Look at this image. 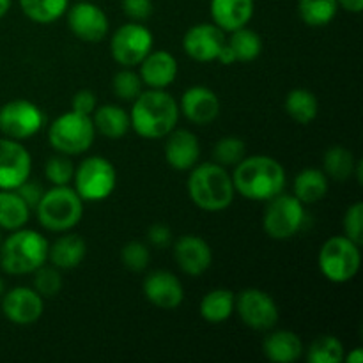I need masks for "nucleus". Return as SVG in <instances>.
Wrapping results in <instances>:
<instances>
[{"label": "nucleus", "mask_w": 363, "mask_h": 363, "mask_svg": "<svg viewBox=\"0 0 363 363\" xmlns=\"http://www.w3.org/2000/svg\"><path fill=\"white\" fill-rule=\"evenodd\" d=\"M234 190L254 202H268L286 188V169L279 160L264 155L245 156L230 174Z\"/></svg>", "instance_id": "obj_1"}, {"label": "nucleus", "mask_w": 363, "mask_h": 363, "mask_svg": "<svg viewBox=\"0 0 363 363\" xmlns=\"http://www.w3.org/2000/svg\"><path fill=\"white\" fill-rule=\"evenodd\" d=\"M179 113V103L172 94L165 89H149L133 99L130 124L138 137L160 140L176 130Z\"/></svg>", "instance_id": "obj_2"}, {"label": "nucleus", "mask_w": 363, "mask_h": 363, "mask_svg": "<svg viewBox=\"0 0 363 363\" xmlns=\"http://www.w3.org/2000/svg\"><path fill=\"white\" fill-rule=\"evenodd\" d=\"M186 190L191 202L208 213H220L230 208L236 190L230 174L218 163H201L190 169Z\"/></svg>", "instance_id": "obj_3"}, {"label": "nucleus", "mask_w": 363, "mask_h": 363, "mask_svg": "<svg viewBox=\"0 0 363 363\" xmlns=\"http://www.w3.org/2000/svg\"><path fill=\"white\" fill-rule=\"evenodd\" d=\"M50 243L34 229L11 230L0 243V268L13 277L32 275L39 266L48 262Z\"/></svg>", "instance_id": "obj_4"}, {"label": "nucleus", "mask_w": 363, "mask_h": 363, "mask_svg": "<svg viewBox=\"0 0 363 363\" xmlns=\"http://www.w3.org/2000/svg\"><path fill=\"white\" fill-rule=\"evenodd\" d=\"M39 223L50 233H67L80 223L84 216V201L73 186H53L45 190L35 206Z\"/></svg>", "instance_id": "obj_5"}, {"label": "nucleus", "mask_w": 363, "mask_h": 363, "mask_svg": "<svg viewBox=\"0 0 363 363\" xmlns=\"http://www.w3.org/2000/svg\"><path fill=\"white\" fill-rule=\"evenodd\" d=\"M94 140L96 130L91 116L69 110L66 113H60L50 124L48 142L60 155H84L92 147Z\"/></svg>", "instance_id": "obj_6"}, {"label": "nucleus", "mask_w": 363, "mask_h": 363, "mask_svg": "<svg viewBox=\"0 0 363 363\" xmlns=\"http://www.w3.org/2000/svg\"><path fill=\"white\" fill-rule=\"evenodd\" d=\"M319 269L333 284H346L358 275L362 266L360 245L346 236H333L319 250Z\"/></svg>", "instance_id": "obj_7"}, {"label": "nucleus", "mask_w": 363, "mask_h": 363, "mask_svg": "<svg viewBox=\"0 0 363 363\" xmlns=\"http://www.w3.org/2000/svg\"><path fill=\"white\" fill-rule=\"evenodd\" d=\"M73 188L84 202L106 201L117 186V172L103 156H89L74 167Z\"/></svg>", "instance_id": "obj_8"}, {"label": "nucleus", "mask_w": 363, "mask_h": 363, "mask_svg": "<svg viewBox=\"0 0 363 363\" xmlns=\"http://www.w3.org/2000/svg\"><path fill=\"white\" fill-rule=\"evenodd\" d=\"M305 225V204L294 195L279 194L269 199L262 215V229L272 240L286 241L296 236Z\"/></svg>", "instance_id": "obj_9"}, {"label": "nucleus", "mask_w": 363, "mask_h": 363, "mask_svg": "<svg viewBox=\"0 0 363 363\" xmlns=\"http://www.w3.org/2000/svg\"><path fill=\"white\" fill-rule=\"evenodd\" d=\"M155 46L152 32L142 21L124 23L110 38V52L113 60L123 67H133L144 60V57Z\"/></svg>", "instance_id": "obj_10"}, {"label": "nucleus", "mask_w": 363, "mask_h": 363, "mask_svg": "<svg viewBox=\"0 0 363 363\" xmlns=\"http://www.w3.org/2000/svg\"><path fill=\"white\" fill-rule=\"evenodd\" d=\"M45 126V113L28 99H11L0 106V133L13 140H28Z\"/></svg>", "instance_id": "obj_11"}, {"label": "nucleus", "mask_w": 363, "mask_h": 363, "mask_svg": "<svg viewBox=\"0 0 363 363\" xmlns=\"http://www.w3.org/2000/svg\"><path fill=\"white\" fill-rule=\"evenodd\" d=\"M245 326L255 330V332H269L277 326L280 318L279 305L277 301L264 293L262 289L241 291L236 298V311Z\"/></svg>", "instance_id": "obj_12"}, {"label": "nucleus", "mask_w": 363, "mask_h": 363, "mask_svg": "<svg viewBox=\"0 0 363 363\" xmlns=\"http://www.w3.org/2000/svg\"><path fill=\"white\" fill-rule=\"evenodd\" d=\"M32 156L20 140L0 138V190H16L30 179Z\"/></svg>", "instance_id": "obj_13"}, {"label": "nucleus", "mask_w": 363, "mask_h": 363, "mask_svg": "<svg viewBox=\"0 0 363 363\" xmlns=\"http://www.w3.org/2000/svg\"><path fill=\"white\" fill-rule=\"evenodd\" d=\"M67 25L69 30L80 41L99 43L108 34V16L99 6L91 0H78L74 6L67 7Z\"/></svg>", "instance_id": "obj_14"}, {"label": "nucleus", "mask_w": 363, "mask_h": 363, "mask_svg": "<svg viewBox=\"0 0 363 363\" xmlns=\"http://www.w3.org/2000/svg\"><path fill=\"white\" fill-rule=\"evenodd\" d=\"M45 312V301L34 291V287L18 286L2 294V314L13 325L28 326L41 319Z\"/></svg>", "instance_id": "obj_15"}, {"label": "nucleus", "mask_w": 363, "mask_h": 363, "mask_svg": "<svg viewBox=\"0 0 363 363\" xmlns=\"http://www.w3.org/2000/svg\"><path fill=\"white\" fill-rule=\"evenodd\" d=\"M225 41V32L215 23H199L188 28L184 34L183 50L190 59L197 62H213L218 59V53Z\"/></svg>", "instance_id": "obj_16"}, {"label": "nucleus", "mask_w": 363, "mask_h": 363, "mask_svg": "<svg viewBox=\"0 0 363 363\" xmlns=\"http://www.w3.org/2000/svg\"><path fill=\"white\" fill-rule=\"evenodd\" d=\"M174 261L186 275L201 277L211 268L213 250L204 238L184 234L174 243Z\"/></svg>", "instance_id": "obj_17"}, {"label": "nucleus", "mask_w": 363, "mask_h": 363, "mask_svg": "<svg viewBox=\"0 0 363 363\" xmlns=\"http://www.w3.org/2000/svg\"><path fill=\"white\" fill-rule=\"evenodd\" d=\"M144 296L149 303L163 311H174L184 300V287L181 280L167 269L151 272L144 280Z\"/></svg>", "instance_id": "obj_18"}, {"label": "nucleus", "mask_w": 363, "mask_h": 363, "mask_svg": "<svg viewBox=\"0 0 363 363\" xmlns=\"http://www.w3.org/2000/svg\"><path fill=\"white\" fill-rule=\"evenodd\" d=\"M220 110H222V105L216 92L204 85H194L181 96L179 112L197 126L211 124L220 116Z\"/></svg>", "instance_id": "obj_19"}, {"label": "nucleus", "mask_w": 363, "mask_h": 363, "mask_svg": "<svg viewBox=\"0 0 363 363\" xmlns=\"http://www.w3.org/2000/svg\"><path fill=\"white\" fill-rule=\"evenodd\" d=\"M201 158V142L190 130H172L165 140V160L174 170L186 172Z\"/></svg>", "instance_id": "obj_20"}, {"label": "nucleus", "mask_w": 363, "mask_h": 363, "mask_svg": "<svg viewBox=\"0 0 363 363\" xmlns=\"http://www.w3.org/2000/svg\"><path fill=\"white\" fill-rule=\"evenodd\" d=\"M138 66L142 84L149 89H167L176 82L179 73L176 57L167 50H151Z\"/></svg>", "instance_id": "obj_21"}, {"label": "nucleus", "mask_w": 363, "mask_h": 363, "mask_svg": "<svg viewBox=\"0 0 363 363\" xmlns=\"http://www.w3.org/2000/svg\"><path fill=\"white\" fill-rule=\"evenodd\" d=\"M209 11L216 27L223 32H234L250 23L255 13V0H211Z\"/></svg>", "instance_id": "obj_22"}, {"label": "nucleus", "mask_w": 363, "mask_h": 363, "mask_svg": "<svg viewBox=\"0 0 363 363\" xmlns=\"http://www.w3.org/2000/svg\"><path fill=\"white\" fill-rule=\"evenodd\" d=\"M85 255H87V243L84 238L67 230L50 245L48 261L62 272V269L78 268L84 262Z\"/></svg>", "instance_id": "obj_23"}, {"label": "nucleus", "mask_w": 363, "mask_h": 363, "mask_svg": "<svg viewBox=\"0 0 363 363\" xmlns=\"http://www.w3.org/2000/svg\"><path fill=\"white\" fill-rule=\"evenodd\" d=\"M303 342L289 330H275L268 333L262 342V353L273 363H293L303 354Z\"/></svg>", "instance_id": "obj_24"}, {"label": "nucleus", "mask_w": 363, "mask_h": 363, "mask_svg": "<svg viewBox=\"0 0 363 363\" xmlns=\"http://www.w3.org/2000/svg\"><path fill=\"white\" fill-rule=\"evenodd\" d=\"M92 124H94L96 133L103 135L106 138H123L130 131V113L119 105H103L96 106L91 116Z\"/></svg>", "instance_id": "obj_25"}, {"label": "nucleus", "mask_w": 363, "mask_h": 363, "mask_svg": "<svg viewBox=\"0 0 363 363\" xmlns=\"http://www.w3.org/2000/svg\"><path fill=\"white\" fill-rule=\"evenodd\" d=\"M236 311V296L230 289H213L202 298L201 305H199V312L201 318L209 325H220L230 319V315Z\"/></svg>", "instance_id": "obj_26"}, {"label": "nucleus", "mask_w": 363, "mask_h": 363, "mask_svg": "<svg viewBox=\"0 0 363 363\" xmlns=\"http://www.w3.org/2000/svg\"><path fill=\"white\" fill-rule=\"evenodd\" d=\"M328 194V177L321 169H303L293 183V195L301 204H315Z\"/></svg>", "instance_id": "obj_27"}, {"label": "nucleus", "mask_w": 363, "mask_h": 363, "mask_svg": "<svg viewBox=\"0 0 363 363\" xmlns=\"http://www.w3.org/2000/svg\"><path fill=\"white\" fill-rule=\"evenodd\" d=\"M30 211L16 190H0V229L9 233L21 229L30 220Z\"/></svg>", "instance_id": "obj_28"}, {"label": "nucleus", "mask_w": 363, "mask_h": 363, "mask_svg": "<svg viewBox=\"0 0 363 363\" xmlns=\"http://www.w3.org/2000/svg\"><path fill=\"white\" fill-rule=\"evenodd\" d=\"M287 116L298 124H311L319 113V101L315 94L308 89H293L287 92L284 101Z\"/></svg>", "instance_id": "obj_29"}, {"label": "nucleus", "mask_w": 363, "mask_h": 363, "mask_svg": "<svg viewBox=\"0 0 363 363\" xmlns=\"http://www.w3.org/2000/svg\"><path fill=\"white\" fill-rule=\"evenodd\" d=\"M357 160L354 155L344 145H332L326 149L325 158H323V172L326 174L328 179L344 183L350 177H353Z\"/></svg>", "instance_id": "obj_30"}, {"label": "nucleus", "mask_w": 363, "mask_h": 363, "mask_svg": "<svg viewBox=\"0 0 363 363\" xmlns=\"http://www.w3.org/2000/svg\"><path fill=\"white\" fill-rule=\"evenodd\" d=\"M20 7L30 21L48 25L66 14L69 0H20Z\"/></svg>", "instance_id": "obj_31"}, {"label": "nucleus", "mask_w": 363, "mask_h": 363, "mask_svg": "<svg viewBox=\"0 0 363 363\" xmlns=\"http://www.w3.org/2000/svg\"><path fill=\"white\" fill-rule=\"evenodd\" d=\"M227 45L233 50L236 62H252L262 52L261 35L252 30V28H248V25L230 32V35L227 38Z\"/></svg>", "instance_id": "obj_32"}, {"label": "nucleus", "mask_w": 363, "mask_h": 363, "mask_svg": "<svg viewBox=\"0 0 363 363\" xmlns=\"http://www.w3.org/2000/svg\"><path fill=\"white\" fill-rule=\"evenodd\" d=\"M337 0H300L298 14L308 27H326L339 13Z\"/></svg>", "instance_id": "obj_33"}, {"label": "nucleus", "mask_w": 363, "mask_h": 363, "mask_svg": "<svg viewBox=\"0 0 363 363\" xmlns=\"http://www.w3.org/2000/svg\"><path fill=\"white\" fill-rule=\"evenodd\" d=\"M342 342L333 335H321L308 346L307 360L311 363H340L344 362Z\"/></svg>", "instance_id": "obj_34"}, {"label": "nucleus", "mask_w": 363, "mask_h": 363, "mask_svg": "<svg viewBox=\"0 0 363 363\" xmlns=\"http://www.w3.org/2000/svg\"><path fill=\"white\" fill-rule=\"evenodd\" d=\"M245 156H247V144L240 137H234V135L220 138L215 147H213L215 163L225 167V169L238 165Z\"/></svg>", "instance_id": "obj_35"}, {"label": "nucleus", "mask_w": 363, "mask_h": 363, "mask_svg": "<svg viewBox=\"0 0 363 363\" xmlns=\"http://www.w3.org/2000/svg\"><path fill=\"white\" fill-rule=\"evenodd\" d=\"M34 280H32V287H34L35 293L39 296L45 298H53L60 293L62 289V275H60V269L55 266H39L34 273Z\"/></svg>", "instance_id": "obj_36"}, {"label": "nucleus", "mask_w": 363, "mask_h": 363, "mask_svg": "<svg viewBox=\"0 0 363 363\" xmlns=\"http://www.w3.org/2000/svg\"><path fill=\"white\" fill-rule=\"evenodd\" d=\"M142 87H144V84H142L140 74L131 69V67H123L119 73H116L112 80L113 92L123 101H133L142 92Z\"/></svg>", "instance_id": "obj_37"}, {"label": "nucleus", "mask_w": 363, "mask_h": 363, "mask_svg": "<svg viewBox=\"0 0 363 363\" xmlns=\"http://www.w3.org/2000/svg\"><path fill=\"white\" fill-rule=\"evenodd\" d=\"M121 261L126 269L133 273H140L147 269L149 262H151V250L142 241H130L121 248Z\"/></svg>", "instance_id": "obj_38"}, {"label": "nucleus", "mask_w": 363, "mask_h": 363, "mask_svg": "<svg viewBox=\"0 0 363 363\" xmlns=\"http://www.w3.org/2000/svg\"><path fill=\"white\" fill-rule=\"evenodd\" d=\"M74 163L71 162L69 156L57 155L46 160L45 163V177L53 184V186H64L73 181Z\"/></svg>", "instance_id": "obj_39"}, {"label": "nucleus", "mask_w": 363, "mask_h": 363, "mask_svg": "<svg viewBox=\"0 0 363 363\" xmlns=\"http://www.w3.org/2000/svg\"><path fill=\"white\" fill-rule=\"evenodd\" d=\"M344 236L357 245L363 243V202H354L346 209L342 218Z\"/></svg>", "instance_id": "obj_40"}, {"label": "nucleus", "mask_w": 363, "mask_h": 363, "mask_svg": "<svg viewBox=\"0 0 363 363\" xmlns=\"http://www.w3.org/2000/svg\"><path fill=\"white\" fill-rule=\"evenodd\" d=\"M121 6L131 21H145L152 14V0H121Z\"/></svg>", "instance_id": "obj_41"}, {"label": "nucleus", "mask_w": 363, "mask_h": 363, "mask_svg": "<svg viewBox=\"0 0 363 363\" xmlns=\"http://www.w3.org/2000/svg\"><path fill=\"white\" fill-rule=\"evenodd\" d=\"M96 106H98V98L91 89H80L78 92H74L73 99H71V110L84 113V116H92Z\"/></svg>", "instance_id": "obj_42"}, {"label": "nucleus", "mask_w": 363, "mask_h": 363, "mask_svg": "<svg viewBox=\"0 0 363 363\" xmlns=\"http://www.w3.org/2000/svg\"><path fill=\"white\" fill-rule=\"evenodd\" d=\"M147 240L149 243L158 248L169 247L172 243V230L165 223H152L147 229Z\"/></svg>", "instance_id": "obj_43"}, {"label": "nucleus", "mask_w": 363, "mask_h": 363, "mask_svg": "<svg viewBox=\"0 0 363 363\" xmlns=\"http://www.w3.org/2000/svg\"><path fill=\"white\" fill-rule=\"evenodd\" d=\"M16 191L21 195V199L27 202V206L30 209H35L38 202L41 201L43 194H45V190H43L41 184L34 183V181H30V179H27L23 184H20V186L16 188Z\"/></svg>", "instance_id": "obj_44"}, {"label": "nucleus", "mask_w": 363, "mask_h": 363, "mask_svg": "<svg viewBox=\"0 0 363 363\" xmlns=\"http://www.w3.org/2000/svg\"><path fill=\"white\" fill-rule=\"evenodd\" d=\"M339 7H342L344 11L353 14H360L363 9V0H337Z\"/></svg>", "instance_id": "obj_45"}, {"label": "nucleus", "mask_w": 363, "mask_h": 363, "mask_svg": "<svg viewBox=\"0 0 363 363\" xmlns=\"http://www.w3.org/2000/svg\"><path fill=\"white\" fill-rule=\"evenodd\" d=\"M344 362L347 363H362L363 362V350L362 347H354L350 354H344Z\"/></svg>", "instance_id": "obj_46"}, {"label": "nucleus", "mask_w": 363, "mask_h": 363, "mask_svg": "<svg viewBox=\"0 0 363 363\" xmlns=\"http://www.w3.org/2000/svg\"><path fill=\"white\" fill-rule=\"evenodd\" d=\"M11 4H13V0H0V18H4L9 13Z\"/></svg>", "instance_id": "obj_47"}, {"label": "nucleus", "mask_w": 363, "mask_h": 363, "mask_svg": "<svg viewBox=\"0 0 363 363\" xmlns=\"http://www.w3.org/2000/svg\"><path fill=\"white\" fill-rule=\"evenodd\" d=\"M4 293H6V282H4V279L0 277V298H2Z\"/></svg>", "instance_id": "obj_48"}, {"label": "nucleus", "mask_w": 363, "mask_h": 363, "mask_svg": "<svg viewBox=\"0 0 363 363\" xmlns=\"http://www.w3.org/2000/svg\"><path fill=\"white\" fill-rule=\"evenodd\" d=\"M0 243H2V229H0Z\"/></svg>", "instance_id": "obj_49"}]
</instances>
